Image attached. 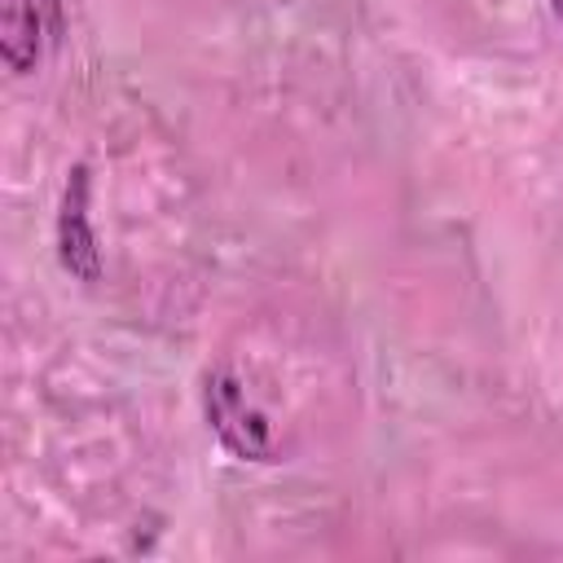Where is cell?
Returning <instances> with one entry per match:
<instances>
[{
	"label": "cell",
	"instance_id": "cell-4",
	"mask_svg": "<svg viewBox=\"0 0 563 563\" xmlns=\"http://www.w3.org/2000/svg\"><path fill=\"white\" fill-rule=\"evenodd\" d=\"M550 9H554V18L563 22V0H550Z\"/></svg>",
	"mask_w": 563,
	"mask_h": 563
},
{
	"label": "cell",
	"instance_id": "cell-1",
	"mask_svg": "<svg viewBox=\"0 0 563 563\" xmlns=\"http://www.w3.org/2000/svg\"><path fill=\"white\" fill-rule=\"evenodd\" d=\"M62 35V0H0V57L13 75H31Z\"/></svg>",
	"mask_w": 563,
	"mask_h": 563
},
{
	"label": "cell",
	"instance_id": "cell-3",
	"mask_svg": "<svg viewBox=\"0 0 563 563\" xmlns=\"http://www.w3.org/2000/svg\"><path fill=\"white\" fill-rule=\"evenodd\" d=\"M57 255L62 268L79 282L101 277V255H97V233L88 220V167H75L62 194V216H57Z\"/></svg>",
	"mask_w": 563,
	"mask_h": 563
},
{
	"label": "cell",
	"instance_id": "cell-2",
	"mask_svg": "<svg viewBox=\"0 0 563 563\" xmlns=\"http://www.w3.org/2000/svg\"><path fill=\"white\" fill-rule=\"evenodd\" d=\"M207 418H211V427H216L224 449H233L238 457L273 462V431H268L264 413L246 400L238 378L224 374V369L207 378Z\"/></svg>",
	"mask_w": 563,
	"mask_h": 563
}]
</instances>
